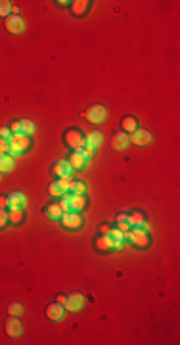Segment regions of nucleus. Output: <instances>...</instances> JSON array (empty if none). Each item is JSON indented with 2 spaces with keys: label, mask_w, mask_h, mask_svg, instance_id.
<instances>
[{
  "label": "nucleus",
  "mask_w": 180,
  "mask_h": 345,
  "mask_svg": "<svg viewBox=\"0 0 180 345\" xmlns=\"http://www.w3.org/2000/svg\"><path fill=\"white\" fill-rule=\"evenodd\" d=\"M89 156L83 152V150H73L71 154H69V165H71V169H85L87 167V163H89Z\"/></svg>",
  "instance_id": "obj_8"
},
{
  "label": "nucleus",
  "mask_w": 180,
  "mask_h": 345,
  "mask_svg": "<svg viewBox=\"0 0 180 345\" xmlns=\"http://www.w3.org/2000/svg\"><path fill=\"white\" fill-rule=\"evenodd\" d=\"M136 129H138V119H136L135 115H125L123 119H121V131L123 133H135Z\"/></svg>",
  "instance_id": "obj_18"
},
{
  "label": "nucleus",
  "mask_w": 180,
  "mask_h": 345,
  "mask_svg": "<svg viewBox=\"0 0 180 345\" xmlns=\"http://www.w3.org/2000/svg\"><path fill=\"white\" fill-rule=\"evenodd\" d=\"M10 131H12V135H27L29 137L35 131V123L29 119H18V121L10 123Z\"/></svg>",
  "instance_id": "obj_6"
},
{
  "label": "nucleus",
  "mask_w": 180,
  "mask_h": 345,
  "mask_svg": "<svg viewBox=\"0 0 180 345\" xmlns=\"http://www.w3.org/2000/svg\"><path fill=\"white\" fill-rule=\"evenodd\" d=\"M45 215L48 219H52V221H58L62 217V209H60L58 204H50V206L45 207Z\"/></svg>",
  "instance_id": "obj_27"
},
{
  "label": "nucleus",
  "mask_w": 180,
  "mask_h": 345,
  "mask_svg": "<svg viewBox=\"0 0 180 345\" xmlns=\"http://www.w3.org/2000/svg\"><path fill=\"white\" fill-rule=\"evenodd\" d=\"M8 144H10V154L12 156H20V154L27 152L31 148V138L27 135H12L10 140H8Z\"/></svg>",
  "instance_id": "obj_2"
},
{
  "label": "nucleus",
  "mask_w": 180,
  "mask_h": 345,
  "mask_svg": "<svg viewBox=\"0 0 180 345\" xmlns=\"http://www.w3.org/2000/svg\"><path fill=\"white\" fill-rule=\"evenodd\" d=\"M69 206H71V211H83L87 207V198L85 196H77V194H71L69 198Z\"/></svg>",
  "instance_id": "obj_21"
},
{
  "label": "nucleus",
  "mask_w": 180,
  "mask_h": 345,
  "mask_svg": "<svg viewBox=\"0 0 180 345\" xmlns=\"http://www.w3.org/2000/svg\"><path fill=\"white\" fill-rule=\"evenodd\" d=\"M12 137V131H10V127H2L0 129V138H4V140H10Z\"/></svg>",
  "instance_id": "obj_33"
},
{
  "label": "nucleus",
  "mask_w": 180,
  "mask_h": 345,
  "mask_svg": "<svg viewBox=\"0 0 180 345\" xmlns=\"http://www.w3.org/2000/svg\"><path fill=\"white\" fill-rule=\"evenodd\" d=\"M8 207V196H0V209Z\"/></svg>",
  "instance_id": "obj_34"
},
{
  "label": "nucleus",
  "mask_w": 180,
  "mask_h": 345,
  "mask_svg": "<svg viewBox=\"0 0 180 345\" xmlns=\"http://www.w3.org/2000/svg\"><path fill=\"white\" fill-rule=\"evenodd\" d=\"M108 230H110V227H108V225H100V232H102V234H106Z\"/></svg>",
  "instance_id": "obj_36"
},
{
  "label": "nucleus",
  "mask_w": 180,
  "mask_h": 345,
  "mask_svg": "<svg viewBox=\"0 0 180 345\" xmlns=\"http://www.w3.org/2000/svg\"><path fill=\"white\" fill-rule=\"evenodd\" d=\"M66 192H69V179H58V181H54V183L50 184V188H48V194L52 198H62Z\"/></svg>",
  "instance_id": "obj_10"
},
{
  "label": "nucleus",
  "mask_w": 180,
  "mask_h": 345,
  "mask_svg": "<svg viewBox=\"0 0 180 345\" xmlns=\"http://www.w3.org/2000/svg\"><path fill=\"white\" fill-rule=\"evenodd\" d=\"M22 313H23L22 303H12V305L8 307V315H14V317H20Z\"/></svg>",
  "instance_id": "obj_30"
},
{
  "label": "nucleus",
  "mask_w": 180,
  "mask_h": 345,
  "mask_svg": "<svg viewBox=\"0 0 180 345\" xmlns=\"http://www.w3.org/2000/svg\"><path fill=\"white\" fill-rule=\"evenodd\" d=\"M96 250H100V252H115V248H113L112 240L106 236V234H100L98 238H96Z\"/></svg>",
  "instance_id": "obj_20"
},
{
  "label": "nucleus",
  "mask_w": 180,
  "mask_h": 345,
  "mask_svg": "<svg viewBox=\"0 0 180 345\" xmlns=\"http://www.w3.org/2000/svg\"><path fill=\"white\" fill-rule=\"evenodd\" d=\"M64 140L71 148V152L73 150H83V146H85V135L79 129H75V127H71V129H68L64 133Z\"/></svg>",
  "instance_id": "obj_3"
},
{
  "label": "nucleus",
  "mask_w": 180,
  "mask_h": 345,
  "mask_svg": "<svg viewBox=\"0 0 180 345\" xmlns=\"http://www.w3.org/2000/svg\"><path fill=\"white\" fill-rule=\"evenodd\" d=\"M123 236H125V242H131L133 246L136 248H140V250H144V248H148L150 246V232L144 229H131L129 232H123Z\"/></svg>",
  "instance_id": "obj_1"
},
{
  "label": "nucleus",
  "mask_w": 180,
  "mask_h": 345,
  "mask_svg": "<svg viewBox=\"0 0 180 345\" xmlns=\"http://www.w3.org/2000/svg\"><path fill=\"white\" fill-rule=\"evenodd\" d=\"M52 173H54L58 179H69L71 173H73V169H71V165H69L68 160H58L52 165Z\"/></svg>",
  "instance_id": "obj_12"
},
{
  "label": "nucleus",
  "mask_w": 180,
  "mask_h": 345,
  "mask_svg": "<svg viewBox=\"0 0 180 345\" xmlns=\"http://www.w3.org/2000/svg\"><path fill=\"white\" fill-rule=\"evenodd\" d=\"M14 169V156L12 154H0V173H8Z\"/></svg>",
  "instance_id": "obj_22"
},
{
  "label": "nucleus",
  "mask_w": 180,
  "mask_h": 345,
  "mask_svg": "<svg viewBox=\"0 0 180 345\" xmlns=\"http://www.w3.org/2000/svg\"><path fill=\"white\" fill-rule=\"evenodd\" d=\"M129 142H133L136 146H146L152 142V133L146 129H136L135 133L129 135Z\"/></svg>",
  "instance_id": "obj_13"
},
{
  "label": "nucleus",
  "mask_w": 180,
  "mask_h": 345,
  "mask_svg": "<svg viewBox=\"0 0 180 345\" xmlns=\"http://www.w3.org/2000/svg\"><path fill=\"white\" fill-rule=\"evenodd\" d=\"M115 221H117V229L121 230V232H129V230H131V223H129V213H119V215L115 217Z\"/></svg>",
  "instance_id": "obj_26"
},
{
  "label": "nucleus",
  "mask_w": 180,
  "mask_h": 345,
  "mask_svg": "<svg viewBox=\"0 0 180 345\" xmlns=\"http://www.w3.org/2000/svg\"><path fill=\"white\" fill-rule=\"evenodd\" d=\"M0 154H10V144L4 138H0Z\"/></svg>",
  "instance_id": "obj_32"
},
{
  "label": "nucleus",
  "mask_w": 180,
  "mask_h": 345,
  "mask_svg": "<svg viewBox=\"0 0 180 345\" xmlns=\"http://www.w3.org/2000/svg\"><path fill=\"white\" fill-rule=\"evenodd\" d=\"M4 326H6V334H8L10 338H18L23 330V324H22V321H20V317H14V315L8 317V321H6Z\"/></svg>",
  "instance_id": "obj_14"
},
{
  "label": "nucleus",
  "mask_w": 180,
  "mask_h": 345,
  "mask_svg": "<svg viewBox=\"0 0 180 345\" xmlns=\"http://www.w3.org/2000/svg\"><path fill=\"white\" fill-rule=\"evenodd\" d=\"M14 14V4L10 0H0V18H8Z\"/></svg>",
  "instance_id": "obj_29"
},
{
  "label": "nucleus",
  "mask_w": 180,
  "mask_h": 345,
  "mask_svg": "<svg viewBox=\"0 0 180 345\" xmlns=\"http://www.w3.org/2000/svg\"><path fill=\"white\" fill-rule=\"evenodd\" d=\"M129 144H131V142H129V135H127V133H123V131L115 133V135L112 137V148L113 150H125Z\"/></svg>",
  "instance_id": "obj_16"
},
{
  "label": "nucleus",
  "mask_w": 180,
  "mask_h": 345,
  "mask_svg": "<svg viewBox=\"0 0 180 345\" xmlns=\"http://www.w3.org/2000/svg\"><path fill=\"white\" fill-rule=\"evenodd\" d=\"M69 192L77 196H85L87 192V183L85 181H69Z\"/></svg>",
  "instance_id": "obj_23"
},
{
  "label": "nucleus",
  "mask_w": 180,
  "mask_h": 345,
  "mask_svg": "<svg viewBox=\"0 0 180 345\" xmlns=\"http://www.w3.org/2000/svg\"><path fill=\"white\" fill-rule=\"evenodd\" d=\"M85 305V298L83 294L79 292H73V294H68V301H66V311H71V313H77L81 311Z\"/></svg>",
  "instance_id": "obj_11"
},
{
  "label": "nucleus",
  "mask_w": 180,
  "mask_h": 345,
  "mask_svg": "<svg viewBox=\"0 0 180 345\" xmlns=\"http://www.w3.org/2000/svg\"><path fill=\"white\" fill-rule=\"evenodd\" d=\"M8 221H10L12 225H22L23 209H8Z\"/></svg>",
  "instance_id": "obj_28"
},
{
  "label": "nucleus",
  "mask_w": 180,
  "mask_h": 345,
  "mask_svg": "<svg viewBox=\"0 0 180 345\" xmlns=\"http://www.w3.org/2000/svg\"><path fill=\"white\" fill-rule=\"evenodd\" d=\"M100 142H102V135L98 133V131H92V133H89L87 137H85V146H90V148H98L100 146Z\"/></svg>",
  "instance_id": "obj_24"
},
{
  "label": "nucleus",
  "mask_w": 180,
  "mask_h": 345,
  "mask_svg": "<svg viewBox=\"0 0 180 345\" xmlns=\"http://www.w3.org/2000/svg\"><path fill=\"white\" fill-rule=\"evenodd\" d=\"M45 313H46V319H50V321H62V319L66 317V307L56 301V303L46 305Z\"/></svg>",
  "instance_id": "obj_9"
},
{
  "label": "nucleus",
  "mask_w": 180,
  "mask_h": 345,
  "mask_svg": "<svg viewBox=\"0 0 180 345\" xmlns=\"http://www.w3.org/2000/svg\"><path fill=\"white\" fill-rule=\"evenodd\" d=\"M90 4L89 0H77V2H71V12L75 14V16H85L87 12L90 10Z\"/></svg>",
  "instance_id": "obj_19"
},
{
  "label": "nucleus",
  "mask_w": 180,
  "mask_h": 345,
  "mask_svg": "<svg viewBox=\"0 0 180 345\" xmlns=\"http://www.w3.org/2000/svg\"><path fill=\"white\" fill-rule=\"evenodd\" d=\"M8 223H10V221H8V211H6V209H0V230L4 229Z\"/></svg>",
  "instance_id": "obj_31"
},
{
  "label": "nucleus",
  "mask_w": 180,
  "mask_h": 345,
  "mask_svg": "<svg viewBox=\"0 0 180 345\" xmlns=\"http://www.w3.org/2000/svg\"><path fill=\"white\" fill-rule=\"evenodd\" d=\"M27 204V198L22 192H12L8 196V209H23Z\"/></svg>",
  "instance_id": "obj_15"
},
{
  "label": "nucleus",
  "mask_w": 180,
  "mask_h": 345,
  "mask_svg": "<svg viewBox=\"0 0 180 345\" xmlns=\"http://www.w3.org/2000/svg\"><path fill=\"white\" fill-rule=\"evenodd\" d=\"M129 223H131V229H142L144 225H146V221H144V215L142 213H129Z\"/></svg>",
  "instance_id": "obj_25"
},
{
  "label": "nucleus",
  "mask_w": 180,
  "mask_h": 345,
  "mask_svg": "<svg viewBox=\"0 0 180 345\" xmlns=\"http://www.w3.org/2000/svg\"><path fill=\"white\" fill-rule=\"evenodd\" d=\"M106 115H108V110H106V106H102V104H92L89 106L87 110H85V114L83 117L89 121V123H102L104 119H106Z\"/></svg>",
  "instance_id": "obj_4"
},
{
  "label": "nucleus",
  "mask_w": 180,
  "mask_h": 345,
  "mask_svg": "<svg viewBox=\"0 0 180 345\" xmlns=\"http://www.w3.org/2000/svg\"><path fill=\"white\" fill-rule=\"evenodd\" d=\"M60 221H62L64 229H68V230H77V229H81V227L85 225V219H83L77 211H68V213H62Z\"/></svg>",
  "instance_id": "obj_5"
},
{
  "label": "nucleus",
  "mask_w": 180,
  "mask_h": 345,
  "mask_svg": "<svg viewBox=\"0 0 180 345\" xmlns=\"http://www.w3.org/2000/svg\"><path fill=\"white\" fill-rule=\"evenodd\" d=\"M4 27H6V31L10 35H20L23 29H25V23H23L20 14H12V16H8L4 20Z\"/></svg>",
  "instance_id": "obj_7"
},
{
  "label": "nucleus",
  "mask_w": 180,
  "mask_h": 345,
  "mask_svg": "<svg viewBox=\"0 0 180 345\" xmlns=\"http://www.w3.org/2000/svg\"><path fill=\"white\" fill-rule=\"evenodd\" d=\"M56 301H58V303H62V305L66 307V301H68V296H62V294H60V296L56 298Z\"/></svg>",
  "instance_id": "obj_35"
},
{
  "label": "nucleus",
  "mask_w": 180,
  "mask_h": 345,
  "mask_svg": "<svg viewBox=\"0 0 180 345\" xmlns=\"http://www.w3.org/2000/svg\"><path fill=\"white\" fill-rule=\"evenodd\" d=\"M106 236L112 240L113 248L115 250H121L123 246H125V236H123V232L119 229H110L108 232H106Z\"/></svg>",
  "instance_id": "obj_17"
}]
</instances>
